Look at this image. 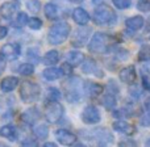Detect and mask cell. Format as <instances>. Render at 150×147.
I'll return each mask as SVG.
<instances>
[{"label": "cell", "mask_w": 150, "mask_h": 147, "mask_svg": "<svg viewBox=\"0 0 150 147\" xmlns=\"http://www.w3.org/2000/svg\"><path fill=\"white\" fill-rule=\"evenodd\" d=\"M71 33V28L67 23L65 21H58L50 28L47 39L50 45H61L69 38Z\"/></svg>", "instance_id": "1"}, {"label": "cell", "mask_w": 150, "mask_h": 147, "mask_svg": "<svg viewBox=\"0 0 150 147\" xmlns=\"http://www.w3.org/2000/svg\"><path fill=\"white\" fill-rule=\"evenodd\" d=\"M112 41L113 38L111 36L99 32L92 36L90 44H88V50L93 54H105L109 50V47L112 46Z\"/></svg>", "instance_id": "2"}, {"label": "cell", "mask_w": 150, "mask_h": 147, "mask_svg": "<svg viewBox=\"0 0 150 147\" xmlns=\"http://www.w3.org/2000/svg\"><path fill=\"white\" fill-rule=\"evenodd\" d=\"M93 23L96 25H115L117 21V16L116 13L113 12L111 7L105 4H100L96 7V9L93 11Z\"/></svg>", "instance_id": "3"}, {"label": "cell", "mask_w": 150, "mask_h": 147, "mask_svg": "<svg viewBox=\"0 0 150 147\" xmlns=\"http://www.w3.org/2000/svg\"><path fill=\"white\" fill-rule=\"evenodd\" d=\"M40 93H41V88L37 83L33 82H24L20 85V97L24 103L30 104L38 100Z\"/></svg>", "instance_id": "4"}, {"label": "cell", "mask_w": 150, "mask_h": 147, "mask_svg": "<svg viewBox=\"0 0 150 147\" xmlns=\"http://www.w3.org/2000/svg\"><path fill=\"white\" fill-rule=\"evenodd\" d=\"M101 117H100V112L96 106L93 105H88L83 109L82 112V121L87 125H95L98 122H100Z\"/></svg>", "instance_id": "5"}, {"label": "cell", "mask_w": 150, "mask_h": 147, "mask_svg": "<svg viewBox=\"0 0 150 147\" xmlns=\"http://www.w3.org/2000/svg\"><path fill=\"white\" fill-rule=\"evenodd\" d=\"M45 116H46V120L50 122V124H55V122L59 121L61 117L63 116V106L58 103L50 104V105L46 108Z\"/></svg>", "instance_id": "6"}, {"label": "cell", "mask_w": 150, "mask_h": 147, "mask_svg": "<svg viewBox=\"0 0 150 147\" xmlns=\"http://www.w3.org/2000/svg\"><path fill=\"white\" fill-rule=\"evenodd\" d=\"M21 47L18 44H7L1 47V55L8 60H15L20 57Z\"/></svg>", "instance_id": "7"}, {"label": "cell", "mask_w": 150, "mask_h": 147, "mask_svg": "<svg viewBox=\"0 0 150 147\" xmlns=\"http://www.w3.org/2000/svg\"><path fill=\"white\" fill-rule=\"evenodd\" d=\"M55 138L58 139V142L63 146H71L76 142V137L71 132L66 129H58L55 132Z\"/></svg>", "instance_id": "8"}, {"label": "cell", "mask_w": 150, "mask_h": 147, "mask_svg": "<svg viewBox=\"0 0 150 147\" xmlns=\"http://www.w3.org/2000/svg\"><path fill=\"white\" fill-rule=\"evenodd\" d=\"M90 29L88 28H82V29H76L73 34V39H71V44L76 47H80L83 45H86L88 37H90Z\"/></svg>", "instance_id": "9"}, {"label": "cell", "mask_w": 150, "mask_h": 147, "mask_svg": "<svg viewBox=\"0 0 150 147\" xmlns=\"http://www.w3.org/2000/svg\"><path fill=\"white\" fill-rule=\"evenodd\" d=\"M20 9V3L17 1H7L0 5V15L4 18H11L15 13H18L17 11Z\"/></svg>", "instance_id": "10"}, {"label": "cell", "mask_w": 150, "mask_h": 147, "mask_svg": "<svg viewBox=\"0 0 150 147\" xmlns=\"http://www.w3.org/2000/svg\"><path fill=\"white\" fill-rule=\"evenodd\" d=\"M136 77H137V74H136L134 66H127L120 71V80L125 84H133Z\"/></svg>", "instance_id": "11"}, {"label": "cell", "mask_w": 150, "mask_h": 147, "mask_svg": "<svg viewBox=\"0 0 150 147\" xmlns=\"http://www.w3.org/2000/svg\"><path fill=\"white\" fill-rule=\"evenodd\" d=\"M73 20L78 24V25L83 26V25H86V24L90 21V15H88V12L86 9L78 7V8H75V9L73 11Z\"/></svg>", "instance_id": "12"}, {"label": "cell", "mask_w": 150, "mask_h": 147, "mask_svg": "<svg viewBox=\"0 0 150 147\" xmlns=\"http://www.w3.org/2000/svg\"><path fill=\"white\" fill-rule=\"evenodd\" d=\"M125 25H127V28L129 29V30L137 32V30H140L141 28H144V25H145V20H144L142 16H133V17L127 18Z\"/></svg>", "instance_id": "13"}, {"label": "cell", "mask_w": 150, "mask_h": 147, "mask_svg": "<svg viewBox=\"0 0 150 147\" xmlns=\"http://www.w3.org/2000/svg\"><path fill=\"white\" fill-rule=\"evenodd\" d=\"M112 127H113V130H116V132L121 133L124 135H132L134 133V127L127 121H115Z\"/></svg>", "instance_id": "14"}, {"label": "cell", "mask_w": 150, "mask_h": 147, "mask_svg": "<svg viewBox=\"0 0 150 147\" xmlns=\"http://www.w3.org/2000/svg\"><path fill=\"white\" fill-rule=\"evenodd\" d=\"M17 85H18V77H16V76H7L0 83V88H1L3 92H11Z\"/></svg>", "instance_id": "15"}, {"label": "cell", "mask_w": 150, "mask_h": 147, "mask_svg": "<svg viewBox=\"0 0 150 147\" xmlns=\"http://www.w3.org/2000/svg\"><path fill=\"white\" fill-rule=\"evenodd\" d=\"M21 118H23V121H25L26 124H30V125H33L34 122L37 121V120L40 118V112H38V109L37 108H29V109H26L25 112H24L23 114H21Z\"/></svg>", "instance_id": "16"}, {"label": "cell", "mask_w": 150, "mask_h": 147, "mask_svg": "<svg viewBox=\"0 0 150 147\" xmlns=\"http://www.w3.org/2000/svg\"><path fill=\"white\" fill-rule=\"evenodd\" d=\"M62 75H63L62 70H61V68H55V67H47V68H45L44 72H42L44 79L49 80V82H54V80L59 79Z\"/></svg>", "instance_id": "17"}, {"label": "cell", "mask_w": 150, "mask_h": 147, "mask_svg": "<svg viewBox=\"0 0 150 147\" xmlns=\"http://www.w3.org/2000/svg\"><path fill=\"white\" fill-rule=\"evenodd\" d=\"M82 70H83V72H86V74L98 72V75H99L100 77L103 76V72L98 70L96 62H95L93 59H91V58H87V59H84V62H83V65H82Z\"/></svg>", "instance_id": "18"}, {"label": "cell", "mask_w": 150, "mask_h": 147, "mask_svg": "<svg viewBox=\"0 0 150 147\" xmlns=\"http://www.w3.org/2000/svg\"><path fill=\"white\" fill-rule=\"evenodd\" d=\"M45 16H46V18H49L52 21L57 20L59 17V9L54 3H47L45 5Z\"/></svg>", "instance_id": "19"}, {"label": "cell", "mask_w": 150, "mask_h": 147, "mask_svg": "<svg viewBox=\"0 0 150 147\" xmlns=\"http://www.w3.org/2000/svg\"><path fill=\"white\" fill-rule=\"evenodd\" d=\"M66 59H67V63H70L71 66H76V65H80V63H82V60L84 59V57H83V54L80 51H78V50H71V51L67 53Z\"/></svg>", "instance_id": "20"}, {"label": "cell", "mask_w": 150, "mask_h": 147, "mask_svg": "<svg viewBox=\"0 0 150 147\" xmlns=\"http://www.w3.org/2000/svg\"><path fill=\"white\" fill-rule=\"evenodd\" d=\"M86 91H87V93L90 96H93V97H96V96H100L101 93H103V85L98 84V83H87V87H86Z\"/></svg>", "instance_id": "21"}, {"label": "cell", "mask_w": 150, "mask_h": 147, "mask_svg": "<svg viewBox=\"0 0 150 147\" xmlns=\"http://www.w3.org/2000/svg\"><path fill=\"white\" fill-rule=\"evenodd\" d=\"M58 60H59V53H58L57 50H50L44 57V63L45 65H49V66L58 63Z\"/></svg>", "instance_id": "22"}, {"label": "cell", "mask_w": 150, "mask_h": 147, "mask_svg": "<svg viewBox=\"0 0 150 147\" xmlns=\"http://www.w3.org/2000/svg\"><path fill=\"white\" fill-rule=\"evenodd\" d=\"M29 21V17L25 12H18L17 16L15 17V20L12 21V25L15 28H23L24 25H26Z\"/></svg>", "instance_id": "23"}, {"label": "cell", "mask_w": 150, "mask_h": 147, "mask_svg": "<svg viewBox=\"0 0 150 147\" xmlns=\"http://www.w3.org/2000/svg\"><path fill=\"white\" fill-rule=\"evenodd\" d=\"M0 135L13 141L16 137V127L12 126V125H5V126H3L1 129H0Z\"/></svg>", "instance_id": "24"}, {"label": "cell", "mask_w": 150, "mask_h": 147, "mask_svg": "<svg viewBox=\"0 0 150 147\" xmlns=\"http://www.w3.org/2000/svg\"><path fill=\"white\" fill-rule=\"evenodd\" d=\"M138 60L140 62H149L150 60V45H144L138 51Z\"/></svg>", "instance_id": "25"}, {"label": "cell", "mask_w": 150, "mask_h": 147, "mask_svg": "<svg viewBox=\"0 0 150 147\" xmlns=\"http://www.w3.org/2000/svg\"><path fill=\"white\" fill-rule=\"evenodd\" d=\"M33 133H34V135H36L37 138H40V139H44V138L47 137V133H49V130H47L46 125L41 124V125H37V126L34 127Z\"/></svg>", "instance_id": "26"}, {"label": "cell", "mask_w": 150, "mask_h": 147, "mask_svg": "<svg viewBox=\"0 0 150 147\" xmlns=\"http://www.w3.org/2000/svg\"><path fill=\"white\" fill-rule=\"evenodd\" d=\"M103 104L107 109H113L116 106V97H115V95H112V93L105 95L103 97Z\"/></svg>", "instance_id": "27"}, {"label": "cell", "mask_w": 150, "mask_h": 147, "mask_svg": "<svg viewBox=\"0 0 150 147\" xmlns=\"http://www.w3.org/2000/svg\"><path fill=\"white\" fill-rule=\"evenodd\" d=\"M26 9L32 13H38L40 9H41L40 0H29V1H26Z\"/></svg>", "instance_id": "28"}, {"label": "cell", "mask_w": 150, "mask_h": 147, "mask_svg": "<svg viewBox=\"0 0 150 147\" xmlns=\"http://www.w3.org/2000/svg\"><path fill=\"white\" fill-rule=\"evenodd\" d=\"M18 72L24 76H28V75H32L34 72V67L30 63H23V65L18 67Z\"/></svg>", "instance_id": "29"}, {"label": "cell", "mask_w": 150, "mask_h": 147, "mask_svg": "<svg viewBox=\"0 0 150 147\" xmlns=\"http://www.w3.org/2000/svg\"><path fill=\"white\" fill-rule=\"evenodd\" d=\"M47 98L53 103H57L61 98V92L57 89V88H49L47 89Z\"/></svg>", "instance_id": "30"}, {"label": "cell", "mask_w": 150, "mask_h": 147, "mask_svg": "<svg viewBox=\"0 0 150 147\" xmlns=\"http://www.w3.org/2000/svg\"><path fill=\"white\" fill-rule=\"evenodd\" d=\"M28 25H29V28L33 29V30H38V29L42 28V21L37 17H30L28 21Z\"/></svg>", "instance_id": "31"}, {"label": "cell", "mask_w": 150, "mask_h": 147, "mask_svg": "<svg viewBox=\"0 0 150 147\" xmlns=\"http://www.w3.org/2000/svg\"><path fill=\"white\" fill-rule=\"evenodd\" d=\"M113 5L119 9H127L132 5V0H112Z\"/></svg>", "instance_id": "32"}, {"label": "cell", "mask_w": 150, "mask_h": 147, "mask_svg": "<svg viewBox=\"0 0 150 147\" xmlns=\"http://www.w3.org/2000/svg\"><path fill=\"white\" fill-rule=\"evenodd\" d=\"M137 9L140 12H150V0H140L137 3Z\"/></svg>", "instance_id": "33"}, {"label": "cell", "mask_w": 150, "mask_h": 147, "mask_svg": "<svg viewBox=\"0 0 150 147\" xmlns=\"http://www.w3.org/2000/svg\"><path fill=\"white\" fill-rule=\"evenodd\" d=\"M140 124L142 126H150V110H146V113L141 117Z\"/></svg>", "instance_id": "34"}, {"label": "cell", "mask_w": 150, "mask_h": 147, "mask_svg": "<svg viewBox=\"0 0 150 147\" xmlns=\"http://www.w3.org/2000/svg\"><path fill=\"white\" fill-rule=\"evenodd\" d=\"M117 58H119L120 60H125V59H128L129 58V51L128 50H125V49H120L119 51H117Z\"/></svg>", "instance_id": "35"}, {"label": "cell", "mask_w": 150, "mask_h": 147, "mask_svg": "<svg viewBox=\"0 0 150 147\" xmlns=\"http://www.w3.org/2000/svg\"><path fill=\"white\" fill-rule=\"evenodd\" d=\"M21 147H38V142L34 139H25L21 143Z\"/></svg>", "instance_id": "36"}, {"label": "cell", "mask_w": 150, "mask_h": 147, "mask_svg": "<svg viewBox=\"0 0 150 147\" xmlns=\"http://www.w3.org/2000/svg\"><path fill=\"white\" fill-rule=\"evenodd\" d=\"M119 147H138V146L134 141L127 139V141H121V142L119 143Z\"/></svg>", "instance_id": "37"}, {"label": "cell", "mask_w": 150, "mask_h": 147, "mask_svg": "<svg viewBox=\"0 0 150 147\" xmlns=\"http://www.w3.org/2000/svg\"><path fill=\"white\" fill-rule=\"evenodd\" d=\"M61 70H62L63 75H71V72H73V66L70 63H65V65H62Z\"/></svg>", "instance_id": "38"}, {"label": "cell", "mask_w": 150, "mask_h": 147, "mask_svg": "<svg viewBox=\"0 0 150 147\" xmlns=\"http://www.w3.org/2000/svg\"><path fill=\"white\" fill-rule=\"evenodd\" d=\"M142 85H144V88H145V89L150 91V79H149L148 75H144V76H142Z\"/></svg>", "instance_id": "39"}, {"label": "cell", "mask_w": 150, "mask_h": 147, "mask_svg": "<svg viewBox=\"0 0 150 147\" xmlns=\"http://www.w3.org/2000/svg\"><path fill=\"white\" fill-rule=\"evenodd\" d=\"M5 70V58L3 55H0V75L4 72Z\"/></svg>", "instance_id": "40"}, {"label": "cell", "mask_w": 150, "mask_h": 147, "mask_svg": "<svg viewBox=\"0 0 150 147\" xmlns=\"http://www.w3.org/2000/svg\"><path fill=\"white\" fill-rule=\"evenodd\" d=\"M8 34V29L5 26H0V39H3Z\"/></svg>", "instance_id": "41"}, {"label": "cell", "mask_w": 150, "mask_h": 147, "mask_svg": "<svg viewBox=\"0 0 150 147\" xmlns=\"http://www.w3.org/2000/svg\"><path fill=\"white\" fill-rule=\"evenodd\" d=\"M144 105H145V109L146 110H150V97H148L145 100V104H144Z\"/></svg>", "instance_id": "42"}, {"label": "cell", "mask_w": 150, "mask_h": 147, "mask_svg": "<svg viewBox=\"0 0 150 147\" xmlns=\"http://www.w3.org/2000/svg\"><path fill=\"white\" fill-rule=\"evenodd\" d=\"M44 147H57V145H55V143H53V142H46L44 145Z\"/></svg>", "instance_id": "43"}, {"label": "cell", "mask_w": 150, "mask_h": 147, "mask_svg": "<svg viewBox=\"0 0 150 147\" xmlns=\"http://www.w3.org/2000/svg\"><path fill=\"white\" fill-rule=\"evenodd\" d=\"M101 3H103V0H92V4H95V5H99Z\"/></svg>", "instance_id": "44"}, {"label": "cell", "mask_w": 150, "mask_h": 147, "mask_svg": "<svg viewBox=\"0 0 150 147\" xmlns=\"http://www.w3.org/2000/svg\"><path fill=\"white\" fill-rule=\"evenodd\" d=\"M146 30L150 32V18L148 20V23H146Z\"/></svg>", "instance_id": "45"}, {"label": "cell", "mask_w": 150, "mask_h": 147, "mask_svg": "<svg viewBox=\"0 0 150 147\" xmlns=\"http://www.w3.org/2000/svg\"><path fill=\"white\" fill-rule=\"evenodd\" d=\"M71 3H75V4H78V3H82L83 0H70Z\"/></svg>", "instance_id": "46"}, {"label": "cell", "mask_w": 150, "mask_h": 147, "mask_svg": "<svg viewBox=\"0 0 150 147\" xmlns=\"http://www.w3.org/2000/svg\"><path fill=\"white\" fill-rule=\"evenodd\" d=\"M145 147H150V138L148 141H146V143H145Z\"/></svg>", "instance_id": "47"}, {"label": "cell", "mask_w": 150, "mask_h": 147, "mask_svg": "<svg viewBox=\"0 0 150 147\" xmlns=\"http://www.w3.org/2000/svg\"><path fill=\"white\" fill-rule=\"evenodd\" d=\"M75 147H86L84 145H83V143H78V145L76 146H75Z\"/></svg>", "instance_id": "48"}, {"label": "cell", "mask_w": 150, "mask_h": 147, "mask_svg": "<svg viewBox=\"0 0 150 147\" xmlns=\"http://www.w3.org/2000/svg\"><path fill=\"white\" fill-rule=\"evenodd\" d=\"M0 147H9V146H7V145H4V143H0Z\"/></svg>", "instance_id": "49"}]
</instances>
